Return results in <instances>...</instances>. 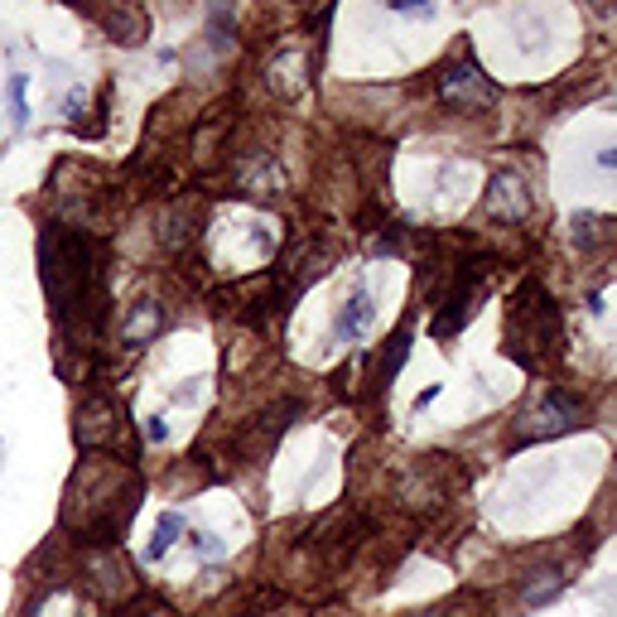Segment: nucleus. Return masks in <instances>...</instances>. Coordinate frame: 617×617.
Here are the masks:
<instances>
[{
	"instance_id": "nucleus-1",
	"label": "nucleus",
	"mask_w": 617,
	"mask_h": 617,
	"mask_svg": "<svg viewBox=\"0 0 617 617\" xmlns=\"http://www.w3.org/2000/svg\"><path fill=\"white\" fill-rule=\"evenodd\" d=\"M140 487L116 458H87L73 483H68V507L63 521L82 536V545H111L121 526L131 521Z\"/></svg>"
},
{
	"instance_id": "nucleus-2",
	"label": "nucleus",
	"mask_w": 617,
	"mask_h": 617,
	"mask_svg": "<svg viewBox=\"0 0 617 617\" xmlns=\"http://www.w3.org/2000/svg\"><path fill=\"white\" fill-rule=\"evenodd\" d=\"M39 280H44V295L58 314H73L87 309L97 299V266H92V246L82 242L78 232L49 222L39 232Z\"/></svg>"
},
{
	"instance_id": "nucleus-3",
	"label": "nucleus",
	"mask_w": 617,
	"mask_h": 617,
	"mask_svg": "<svg viewBox=\"0 0 617 617\" xmlns=\"http://www.w3.org/2000/svg\"><path fill=\"white\" fill-rule=\"evenodd\" d=\"M560 343V314L536 280H526L507 314V352L516 362H540V352Z\"/></svg>"
},
{
	"instance_id": "nucleus-4",
	"label": "nucleus",
	"mask_w": 617,
	"mask_h": 617,
	"mask_svg": "<svg viewBox=\"0 0 617 617\" xmlns=\"http://www.w3.org/2000/svg\"><path fill=\"white\" fill-rule=\"evenodd\" d=\"M439 97H444V107H454V111H492L497 107L492 78H487L478 63H468V58L439 68Z\"/></svg>"
},
{
	"instance_id": "nucleus-5",
	"label": "nucleus",
	"mask_w": 617,
	"mask_h": 617,
	"mask_svg": "<svg viewBox=\"0 0 617 617\" xmlns=\"http://www.w3.org/2000/svg\"><path fill=\"white\" fill-rule=\"evenodd\" d=\"M73 439H78V449H107L121 439V405L111 401V396H87V401L73 410Z\"/></svg>"
},
{
	"instance_id": "nucleus-6",
	"label": "nucleus",
	"mask_w": 617,
	"mask_h": 617,
	"mask_svg": "<svg viewBox=\"0 0 617 617\" xmlns=\"http://www.w3.org/2000/svg\"><path fill=\"white\" fill-rule=\"evenodd\" d=\"M584 405L574 401L569 391H545L536 410L521 415V439H555V434H569L579 425Z\"/></svg>"
},
{
	"instance_id": "nucleus-7",
	"label": "nucleus",
	"mask_w": 617,
	"mask_h": 617,
	"mask_svg": "<svg viewBox=\"0 0 617 617\" xmlns=\"http://www.w3.org/2000/svg\"><path fill=\"white\" fill-rule=\"evenodd\" d=\"M483 208H487V217H492V222L516 227V222H526V217H531L536 198H531V188H526V179H521V174L502 169V174H492V179H487Z\"/></svg>"
},
{
	"instance_id": "nucleus-8",
	"label": "nucleus",
	"mask_w": 617,
	"mask_h": 617,
	"mask_svg": "<svg viewBox=\"0 0 617 617\" xmlns=\"http://www.w3.org/2000/svg\"><path fill=\"white\" fill-rule=\"evenodd\" d=\"M82 574H87L92 593H102V598H126L131 593V564L121 560L116 545H87L82 550Z\"/></svg>"
},
{
	"instance_id": "nucleus-9",
	"label": "nucleus",
	"mask_w": 617,
	"mask_h": 617,
	"mask_svg": "<svg viewBox=\"0 0 617 617\" xmlns=\"http://www.w3.org/2000/svg\"><path fill=\"white\" fill-rule=\"evenodd\" d=\"M309 73H314V63H309V49H304L299 39H285V44L266 58V87L275 97H299V92L309 87Z\"/></svg>"
},
{
	"instance_id": "nucleus-10",
	"label": "nucleus",
	"mask_w": 617,
	"mask_h": 617,
	"mask_svg": "<svg viewBox=\"0 0 617 617\" xmlns=\"http://www.w3.org/2000/svg\"><path fill=\"white\" fill-rule=\"evenodd\" d=\"M164 323H169V309H164L160 299H135L131 309H126V319H121V328H116V338L126 348H145V343H155L164 333Z\"/></svg>"
},
{
	"instance_id": "nucleus-11",
	"label": "nucleus",
	"mask_w": 617,
	"mask_h": 617,
	"mask_svg": "<svg viewBox=\"0 0 617 617\" xmlns=\"http://www.w3.org/2000/svg\"><path fill=\"white\" fill-rule=\"evenodd\" d=\"M376 309H372V290L367 285H357L348 299H343V309H338V323H333V333L343 338V343H357L367 328H372Z\"/></svg>"
},
{
	"instance_id": "nucleus-12",
	"label": "nucleus",
	"mask_w": 617,
	"mask_h": 617,
	"mask_svg": "<svg viewBox=\"0 0 617 617\" xmlns=\"http://www.w3.org/2000/svg\"><path fill=\"white\" fill-rule=\"evenodd\" d=\"M102 29H107L116 44H126V49H140L145 34H150L145 10H135V5H116V10H107V15H102Z\"/></svg>"
},
{
	"instance_id": "nucleus-13",
	"label": "nucleus",
	"mask_w": 617,
	"mask_h": 617,
	"mask_svg": "<svg viewBox=\"0 0 617 617\" xmlns=\"http://www.w3.org/2000/svg\"><path fill=\"white\" fill-rule=\"evenodd\" d=\"M179 531H184V516H179V511H164L160 521H155V536H150V545H145V555H150V560H164L169 545L179 540Z\"/></svg>"
},
{
	"instance_id": "nucleus-14",
	"label": "nucleus",
	"mask_w": 617,
	"mask_h": 617,
	"mask_svg": "<svg viewBox=\"0 0 617 617\" xmlns=\"http://www.w3.org/2000/svg\"><path fill=\"white\" fill-rule=\"evenodd\" d=\"M242 188L246 193H270V188H280V169L270 164V155H261L256 169H242Z\"/></svg>"
},
{
	"instance_id": "nucleus-15",
	"label": "nucleus",
	"mask_w": 617,
	"mask_h": 617,
	"mask_svg": "<svg viewBox=\"0 0 617 617\" xmlns=\"http://www.w3.org/2000/svg\"><path fill=\"white\" fill-rule=\"evenodd\" d=\"M555 593H564V574H560V569H550V574H536V584L526 589V608H540V603H550Z\"/></svg>"
},
{
	"instance_id": "nucleus-16",
	"label": "nucleus",
	"mask_w": 617,
	"mask_h": 617,
	"mask_svg": "<svg viewBox=\"0 0 617 617\" xmlns=\"http://www.w3.org/2000/svg\"><path fill=\"white\" fill-rule=\"evenodd\" d=\"M405 348H410V328H401V333L391 338V352L381 357V386H391V376L401 372V362H405Z\"/></svg>"
},
{
	"instance_id": "nucleus-17",
	"label": "nucleus",
	"mask_w": 617,
	"mask_h": 617,
	"mask_svg": "<svg viewBox=\"0 0 617 617\" xmlns=\"http://www.w3.org/2000/svg\"><path fill=\"white\" fill-rule=\"evenodd\" d=\"M25 82L29 78H10V87H5V97H10V111H15V121H29V107H25Z\"/></svg>"
},
{
	"instance_id": "nucleus-18",
	"label": "nucleus",
	"mask_w": 617,
	"mask_h": 617,
	"mask_svg": "<svg viewBox=\"0 0 617 617\" xmlns=\"http://www.w3.org/2000/svg\"><path fill=\"white\" fill-rule=\"evenodd\" d=\"M188 545H193L203 560H217V555H222V540H217L213 531H193V536H188Z\"/></svg>"
},
{
	"instance_id": "nucleus-19",
	"label": "nucleus",
	"mask_w": 617,
	"mask_h": 617,
	"mask_svg": "<svg viewBox=\"0 0 617 617\" xmlns=\"http://www.w3.org/2000/svg\"><path fill=\"white\" fill-rule=\"evenodd\" d=\"M574 242H579V246H593V242H598V217H589V213L574 217Z\"/></svg>"
},
{
	"instance_id": "nucleus-20",
	"label": "nucleus",
	"mask_w": 617,
	"mask_h": 617,
	"mask_svg": "<svg viewBox=\"0 0 617 617\" xmlns=\"http://www.w3.org/2000/svg\"><path fill=\"white\" fill-rule=\"evenodd\" d=\"M82 111H87V92H82V87H73V92L63 97V116H68V121H78Z\"/></svg>"
},
{
	"instance_id": "nucleus-21",
	"label": "nucleus",
	"mask_w": 617,
	"mask_h": 617,
	"mask_svg": "<svg viewBox=\"0 0 617 617\" xmlns=\"http://www.w3.org/2000/svg\"><path fill=\"white\" fill-rule=\"evenodd\" d=\"M145 439H150V444H164V439H169V425H164V415H150V420H145Z\"/></svg>"
},
{
	"instance_id": "nucleus-22",
	"label": "nucleus",
	"mask_w": 617,
	"mask_h": 617,
	"mask_svg": "<svg viewBox=\"0 0 617 617\" xmlns=\"http://www.w3.org/2000/svg\"><path fill=\"white\" fill-rule=\"evenodd\" d=\"M121 617H174L164 603H140V608H131V613H121Z\"/></svg>"
},
{
	"instance_id": "nucleus-23",
	"label": "nucleus",
	"mask_w": 617,
	"mask_h": 617,
	"mask_svg": "<svg viewBox=\"0 0 617 617\" xmlns=\"http://www.w3.org/2000/svg\"><path fill=\"white\" fill-rule=\"evenodd\" d=\"M434 396H439V386H425V391H420V401H415V410H425V405H430Z\"/></svg>"
},
{
	"instance_id": "nucleus-24",
	"label": "nucleus",
	"mask_w": 617,
	"mask_h": 617,
	"mask_svg": "<svg viewBox=\"0 0 617 617\" xmlns=\"http://www.w3.org/2000/svg\"><path fill=\"white\" fill-rule=\"evenodd\" d=\"M598 164H603V169H617V145H613V150H603V155H598Z\"/></svg>"
}]
</instances>
